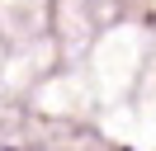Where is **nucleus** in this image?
I'll list each match as a JSON object with an SVG mask.
<instances>
[]
</instances>
